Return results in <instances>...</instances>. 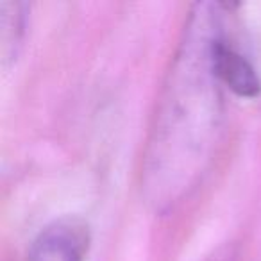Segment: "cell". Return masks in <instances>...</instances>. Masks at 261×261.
I'll use <instances>...</instances> for the list:
<instances>
[{
	"instance_id": "3",
	"label": "cell",
	"mask_w": 261,
	"mask_h": 261,
	"mask_svg": "<svg viewBox=\"0 0 261 261\" xmlns=\"http://www.w3.org/2000/svg\"><path fill=\"white\" fill-rule=\"evenodd\" d=\"M211 59L215 73L224 88L243 98H254L261 93V79L256 66L229 40L224 25L215 34Z\"/></svg>"
},
{
	"instance_id": "5",
	"label": "cell",
	"mask_w": 261,
	"mask_h": 261,
	"mask_svg": "<svg viewBox=\"0 0 261 261\" xmlns=\"http://www.w3.org/2000/svg\"><path fill=\"white\" fill-rule=\"evenodd\" d=\"M202 261H240V247L234 242L222 243L213 249Z\"/></svg>"
},
{
	"instance_id": "4",
	"label": "cell",
	"mask_w": 261,
	"mask_h": 261,
	"mask_svg": "<svg viewBox=\"0 0 261 261\" xmlns=\"http://www.w3.org/2000/svg\"><path fill=\"white\" fill-rule=\"evenodd\" d=\"M29 22V4L0 2V61L8 68L23 47Z\"/></svg>"
},
{
	"instance_id": "1",
	"label": "cell",
	"mask_w": 261,
	"mask_h": 261,
	"mask_svg": "<svg viewBox=\"0 0 261 261\" xmlns=\"http://www.w3.org/2000/svg\"><path fill=\"white\" fill-rule=\"evenodd\" d=\"M222 9L211 2L192 6L158 97L140 167L142 199L156 213L188 199L220 143L225 88L215 73L211 47Z\"/></svg>"
},
{
	"instance_id": "2",
	"label": "cell",
	"mask_w": 261,
	"mask_h": 261,
	"mask_svg": "<svg viewBox=\"0 0 261 261\" xmlns=\"http://www.w3.org/2000/svg\"><path fill=\"white\" fill-rule=\"evenodd\" d=\"M91 245V229L75 215L56 218L31 242L25 261H86Z\"/></svg>"
}]
</instances>
